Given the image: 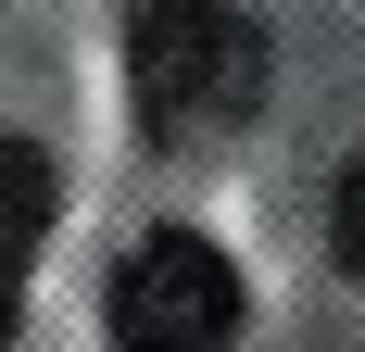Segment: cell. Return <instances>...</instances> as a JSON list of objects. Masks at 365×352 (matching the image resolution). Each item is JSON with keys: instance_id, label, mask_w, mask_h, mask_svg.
I'll use <instances>...</instances> for the list:
<instances>
[{"instance_id": "277c9868", "label": "cell", "mask_w": 365, "mask_h": 352, "mask_svg": "<svg viewBox=\"0 0 365 352\" xmlns=\"http://www.w3.org/2000/svg\"><path fill=\"white\" fill-rule=\"evenodd\" d=\"M328 239H340V264H353V277H365V164L340 176V202H328Z\"/></svg>"}, {"instance_id": "7a4b0ae2", "label": "cell", "mask_w": 365, "mask_h": 352, "mask_svg": "<svg viewBox=\"0 0 365 352\" xmlns=\"http://www.w3.org/2000/svg\"><path fill=\"white\" fill-rule=\"evenodd\" d=\"M240 340V264L189 227H151L113 264V352H227Z\"/></svg>"}, {"instance_id": "3957f363", "label": "cell", "mask_w": 365, "mask_h": 352, "mask_svg": "<svg viewBox=\"0 0 365 352\" xmlns=\"http://www.w3.org/2000/svg\"><path fill=\"white\" fill-rule=\"evenodd\" d=\"M51 151L38 139H0V352L26 327V277H38V239H51Z\"/></svg>"}, {"instance_id": "6da1fadb", "label": "cell", "mask_w": 365, "mask_h": 352, "mask_svg": "<svg viewBox=\"0 0 365 352\" xmlns=\"http://www.w3.org/2000/svg\"><path fill=\"white\" fill-rule=\"evenodd\" d=\"M126 76H139L151 139H202L240 126L264 88V38L240 0H126Z\"/></svg>"}]
</instances>
